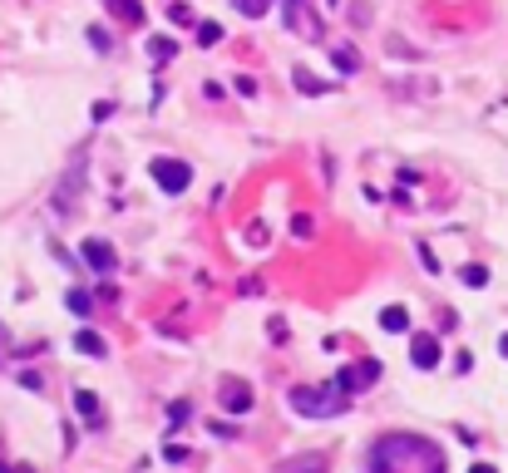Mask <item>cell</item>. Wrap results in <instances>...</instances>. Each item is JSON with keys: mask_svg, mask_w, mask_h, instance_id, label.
<instances>
[{"mask_svg": "<svg viewBox=\"0 0 508 473\" xmlns=\"http://www.w3.org/2000/svg\"><path fill=\"white\" fill-rule=\"evenodd\" d=\"M375 375H380V365H356V370H346V375H341V385H346V390H356V385H370Z\"/></svg>", "mask_w": 508, "mask_h": 473, "instance_id": "cell-5", "label": "cell"}, {"mask_svg": "<svg viewBox=\"0 0 508 473\" xmlns=\"http://www.w3.org/2000/svg\"><path fill=\"white\" fill-rule=\"evenodd\" d=\"M469 473H498V468H489V463H474V468H469Z\"/></svg>", "mask_w": 508, "mask_h": 473, "instance_id": "cell-17", "label": "cell"}, {"mask_svg": "<svg viewBox=\"0 0 508 473\" xmlns=\"http://www.w3.org/2000/svg\"><path fill=\"white\" fill-rule=\"evenodd\" d=\"M335 65H341V69L351 74V69H356V55H351V49H335Z\"/></svg>", "mask_w": 508, "mask_h": 473, "instance_id": "cell-15", "label": "cell"}, {"mask_svg": "<svg viewBox=\"0 0 508 473\" xmlns=\"http://www.w3.org/2000/svg\"><path fill=\"white\" fill-rule=\"evenodd\" d=\"M153 183L163 188V192H183L188 183H193V168L188 163H178V158H158V163H153Z\"/></svg>", "mask_w": 508, "mask_h": 473, "instance_id": "cell-1", "label": "cell"}, {"mask_svg": "<svg viewBox=\"0 0 508 473\" xmlns=\"http://www.w3.org/2000/svg\"><path fill=\"white\" fill-rule=\"evenodd\" d=\"M84 261H89V267L99 272V276H109V272H114V247H109V242H99V237H84Z\"/></svg>", "mask_w": 508, "mask_h": 473, "instance_id": "cell-2", "label": "cell"}, {"mask_svg": "<svg viewBox=\"0 0 508 473\" xmlns=\"http://www.w3.org/2000/svg\"><path fill=\"white\" fill-rule=\"evenodd\" d=\"M484 281H489L484 267H464V286H484Z\"/></svg>", "mask_w": 508, "mask_h": 473, "instance_id": "cell-13", "label": "cell"}, {"mask_svg": "<svg viewBox=\"0 0 508 473\" xmlns=\"http://www.w3.org/2000/svg\"><path fill=\"white\" fill-rule=\"evenodd\" d=\"M217 40H222V25L217 20H203L198 25V44H217Z\"/></svg>", "mask_w": 508, "mask_h": 473, "instance_id": "cell-10", "label": "cell"}, {"mask_svg": "<svg viewBox=\"0 0 508 473\" xmlns=\"http://www.w3.org/2000/svg\"><path fill=\"white\" fill-rule=\"evenodd\" d=\"M380 326H385V331H410L405 306H385V310H380Z\"/></svg>", "mask_w": 508, "mask_h": 473, "instance_id": "cell-6", "label": "cell"}, {"mask_svg": "<svg viewBox=\"0 0 508 473\" xmlns=\"http://www.w3.org/2000/svg\"><path fill=\"white\" fill-rule=\"evenodd\" d=\"M74 345H79L84 355H94V360H104V355H109V345H104L94 331H79V335H74Z\"/></svg>", "mask_w": 508, "mask_h": 473, "instance_id": "cell-7", "label": "cell"}, {"mask_svg": "<svg viewBox=\"0 0 508 473\" xmlns=\"http://www.w3.org/2000/svg\"><path fill=\"white\" fill-rule=\"evenodd\" d=\"M74 409H79L84 419H99V399H94V390H79V395H74Z\"/></svg>", "mask_w": 508, "mask_h": 473, "instance_id": "cell-9", "label": "cell"}, {"mask_svg": "<svg viewBox=\"0 0 508 473\" xmlns=\"http://www.w3.org/2000/svg\"><path fill=\"white\" fill-rule=\"evenodd\" d=\"M0 473H25V468H0Z\"/></svg>", "mask_w": 508, "mask_h": 473, "instance_id": "cell-19", "label": "cell"}, {"mask_svg": "<svg viewBox=\"0 0 508 473\" xmlns=\"http://www.w3.org/2000/svg\"><path fill=\"white\" fill-rule=\"evenodd\" d=\"M228 409H252V395L232 385V390H228Z\"/></svg>", "mask_w": 508, "mask_h": 473, "instance_id": "cell-11", "label": "cell"}, {"mask_svg": "<svg viewBox=\"0 0 508 473\" xmlns=\"http://www.w3.org/2000/svg\"><path fill=\"white\" fill-rule=\"evenodd\" d=\"M109 10H114V15H124L129 25H138V20H143V10H138V0H109Z\"/></svg>", "mask_w": 508, "mask_h": 473, "instance_id": "cell-8", "label": "cell"}, {"mask_svg": "<svg viewBox=\"0 0 508 473\" xmlns=\"http://www.w3.org/2000/svg\"><path fill=\"white\" fill-rule=\"evenodd\" d=\"M321 390H296L292 395V404L301 409V414H341L346 409V399H316Z\"/></svg>", "mask_w": 508, "mask_h": 473, "instance_id": "cell-3", "label": "cell"}, {"mask_svg": "<svg viewBox=\"0 0 508 473\" xmlns=\"http://www.w3.org/2000/svg\"><path fill=\"white\" fill-rule=\"evenodd\" d=\"M237 10H247V15H262V10H267V0H237Z\"/></svg>", "mask_w": 508, "mask_h": 473, "instance_id": "cell-16", "label": "cell"}, {"mask_svg": "<svg viewBox=\"0 0 508 473\" xmlns=\"http://www.w3.org/2000/svg\"><path fill=\"white\" fill-rule=\"evenodd\" d=\"M498 350H503V355H508V335H503V340H498Z\"/></svg>", "mask_w": 508, "mask_h": 473, "instance_id": "cell-18", "label": "cell"}, {"mask_svg": "<svg viewBox=\"0 0 508 473\" xmlns=\"http://www.w3.org/2000/svg\"><path fill=\"white\" fill-rule=\"evenodd\" d=\"M70 310H79V315H89V310H94V301H89L84 291H70Z\"/></svg>", "mask_w": 508, "mask_h": 473, "instance_id": "cell-12", "label": "cell"}, {"mask_svg": "<svg viewBox=\"0 0 508 473\" xmlns=\"http://www.w3.org/2000/svg\"><path fill=\"white\" fill-rule=\"evenodd\" d=\"M415 365L420 370H434L439 365V340L434 335H415Z\"/></svg>", "mask_w": 508, "mask_h": 473, "instance_id": "cell-4", "label": "cell"}, {"mask_svg": "<svg viewBox=\"0 0 508 473\" xmlns=\"http://www.w3.org/2000/svg\"><path fill=\"white\" fill-rule=\"evenodd\" d=\"M296 84H301V94H316V89H321V84H316L306 69H296Z\"/></svg>", "mask_w": 508, "mask_h": 473, "instance_id": "cell-14", "label": "cell"}]
</instances>
